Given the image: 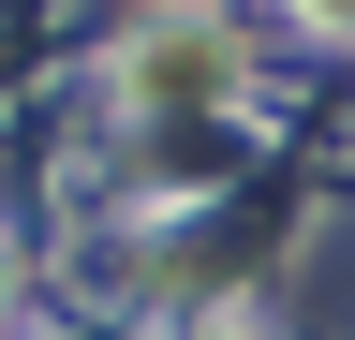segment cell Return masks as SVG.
<instances>
[{
  "mask_svg": "<svg viewBox=\"0 0 355 340\" xmlns=\"http://www.w3.org/2000/svg\"><path fill=\"white\" fill-rule=\"evenodd\" d=\"M133 89H222V30H163V45H133Z\"/></svg>",
  "mask_w": 355,
  "mask_h": 340,
  "instance_id": "1",
  "label": "cell"
},
{
  "mask_svg": "<svg viewBox=\"0 0 355 340\" xmlns=\"http://www.w3.org/2000/svg\"><path fill=\"white\" fill-rule=\"evenodd\" d=\"M296 15H311V30H340V45H355V0H296Z\"/></svg>",
  "mask_w": 355,
  "mask_h": 340,
  "instance_id": "2",
  "label": "cell"
},
{
  "mask_svg": "<svg viewBox=\"0 0 355 340\" xmlns=\"http://www.w3.org/2000/svg\"><path fill=\"white\" fill-rule=\"evenodd\" d=\"M0 296H15V251H0Z\"/></svg>",
  "mask_w": 355,
  "mask_h": 340,
  "instance_id": "3",
  "label": "cell"
}]
</instances>
